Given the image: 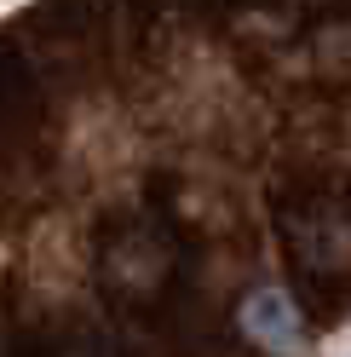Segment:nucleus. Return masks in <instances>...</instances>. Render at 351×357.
Here are the masks:
<instances>
[{"label":"nucleus","instance_id":"f257e3e1","mask_svg":"<svg viewBox=\"0 0 351 357\" xmlns=\"http://www.w3.org/2000/svg\"><path fill=\"white\" fill-rule=\"evenodd\" d=\"M236 323H242V334L259 346V351H276V357H294L305 346V323H299V311L294 300L282 294V288H248L242 305H236Z\"/></svg>","mask_w":351,"mask_h":357}]
</instances>
